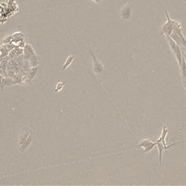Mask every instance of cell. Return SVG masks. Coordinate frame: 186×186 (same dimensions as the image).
Masks as SVG:
<instances>
[{"label":"cell","mask_w":186,"mask_h":186,"mask_svg":"<svg viewBox=\"0 0 186 186\" xmlns=\"http://www.w3.org/2000/svg\"><path fill=\"white\" fill-rule=\"evenodd\" d=\"M181 27L182 26H181L180 23L177 21L176 25L174 26L172 33L170 34V37L179 46L186 47V39L182 34Z\"/></svg>","instance_id":"1"},{"label":"cell","mask_w":186,"mask_h":186,"mask_svg":"<svg viewBox=\"0 0 186 186\" xmlns=\"http://www.w3.org/2000/svg\"><path fill=\"white\" fill-rule=\"evenodd\" d=\"M164 12L165 15H166V20H166V22L161 26V29H160V35L161 36H163V35H165V36H170L171 34L172 33L174 26L176 25L177 21L173 20L170 18L167 11L165 10Z\"/></svg>","instance_id":"2"},{"label":"cell","mask_w":186,"mask_h":186,"mask_svg":"<svg viewBox=\"0 0 186 186\" xmlns=\"http://www.w3.org/2000/svg\"><path fill=\"white\" fill-rule=\"evenodd\" d=\"M166 39H167L168 41V44H169V47H170L171 50H172L173 55H174V56L175 57L179 66L181 63H182V53L180 46H179V45L177 44L172 38H171L170 36H166Z\"/></svg>","instance_id":"3"},{"label":"cell","mask_w":186,"mask_h":186,"mask_svg":"<svg viewBox=\"0 0 186 186\" xmlns=\"http://www.w3.org/2000/svg\"><path fill=\"white\" fill-rule=\"evenodd\" d=\"M89 52H90V54L91 55L93 59V71L95 72V74L98 76L106 75V74L104 73V68H103V66L102 65L101 63L98 61V58L95 55V54H94L93 52L91 50H89Z\"/></svg>","instance_id":"4"},{"label":"cell","mask_w":186,"mask_h":186,"mask_svg":"<svg viewBox=\"0 0 186 186\" xmlns=\"http://www.w3.org/2000/svg\"><path fill=\"white\" fill-rule=\"evenodd\" d=\"M133 8L132 4L129 3L124 5L120 11V17L123 21H129L132 19Z\"/></svg>","instance_id":"5"},{"label":"cell","mask_w":186,"mask_h":186,"mask_svg":"<svg viewBox=\"0 0 186 186\" xmlns=\"http://www.w3.org/2000/svg\"><path fill=\"white\" fill-rule=\"evenodd\" d=\"M156 143H153L151 140H150L149 139H144L142 140L140 143L137 145L136 148H144V153H148V152H150V150H153V148L156 146Z\"/></svg>","instance_id":"6"},{"label":"cell","mask_w":186,"mask_h":186,"mask_svg":"<svg viewBox=\"0 0 186 186\" xmlns=\"http://www.w3.org/2000/svg\"><path fill=\"white\" fill-rule=\"evenodd\" d=\"M168 132H169V129H167V127H166V126L164 125V126H163V127H162V132H161V136H160V137L158 138V140H159L161 142V143L164 144V146L166 147V150H167V149H169V148H171V147L173 146V145H175L176 143H179V142H177V143H172V145H166V140H165V139H166V135H167Z\"/></svg>","instance_id":"7"},{"label":"cell","mask_w":186,"mask_h":186,"mask_svg":"<svg viewBox=\"0 0 186 186\" xmlns=\"http://www.w3.org/2000/svg\"><path fill=\"white\" fill-rule=\"evenodd\" d=\"M156 146H157L158 150V161H159V165L162 164V153L164 150H166V147L164 146V144L161 143L158 139H157L156 142Z\"/></svg>","instance_id":"8"},{"label":"cell","mask_w":186,"mask_h":186,"mask_svg":"<svg viewBox=\"0 0 186 186\" xmlns=\"http://www.w3.org/2000/svg\"><path fill=\"white\" fill-rule=\"evenodd\" d=\"M74 58H75V56H74V55H71V56H69V57L67 58V60H66V63H65L63 67V69H62L63 71L66 70V69H67V68L69 67V66H70L71 64L72 61H74Z\"/></svg>","instance_id":"9"},{"label":"cell","mask_w":186,"mask_h":186,"mask_svg":"<svg viewBox=\"0 0 186 186\" xmlns=\"http://www.w3.org/2000/svg\"><path fill=\"white\" fill-rule=\"evenodd\" d=\"M66 83V82H63V83H61V82H60V83H58V85H57V86H56V87H55V92H58V91H60V90H61V89L63 88V85H65V84Z\"/></svg>","instance_id":"10"},{"label":"cell","mask_w":186,"mask_h":186,"mask_svg":"<svg viewBox=\"0 0 186 186\" xmlns=\"http://www.w3.org/2000/svg\"><path fill=\"white\" fill-rule=\"evenodd\" d=\"M93 1H95V2H100V1H101V0H93Z\"/></svg>","instance_id":"11"},{"label":"cell","mask_w":186,"mask_h":186,"mask_svg":"<svg viewBox=\"0 0 186 186\" xmlns=\"http://www.w3.org/2000/svg\"><path fill=\"white\" fill-rule=\"evenodd\" d=\"M184 1H185V2L186 3V0H184Z\"/></svg>","instance_id":"12"}]
</instances>
